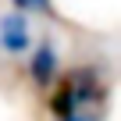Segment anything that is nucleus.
Here are the masks:
<instances>
[{"mask_svg":"<svg viewBox=\"0 0 121 121\" xmlns=\"http://www.w3.org/2000/svg\"><path fill=\"white\" fill-rule=\"evenodd\" d=\"M32 46H36L32 18L22 11H4L0 14V53L4 57H29Z\"/></svg>","mask_w":121,"mask_h":121,"instance_id":"nucleus-1","label":"nucleus"},{"mask_svg":"<svg viewBox=\"0 0 121 121\" xmlns=\"http://www.w3.org/2000/svg\"><path fill=\"white\" fill-rule=\"evenodd\" d=\"M50 7H53V0H14V11H22V14H50Z\"/></svg>","mask_w":121,"mask_h":121,"instance_id":"nucleus-4","label":"nucleus"},{"mask_svg":"<svg viewBox=\"0 0 121 121\" xmlns=\"http://www.w3.org/2000/svg\"><path fill=\"white\" fill-rule=\"evenodd\" d=\"M64 121H96V117H93V114H82V110H78V114H71V117H64Z\"/></svg>","mask_w":121,"mask_h":121,"instance_id":"nucleus-5","label":"nucleus"},{"mask_svg":"<svg viewBox=\"0 0 121 121\" xmlns=\"http://www.w3.org/2000/svg\"><path fill=\"white\" fill-rule=\"evenodd\" d=\"M57 68H60V53H57L53 39H39L29 50V78H32V86L36 89H46L53 78H60Z\"/></svg>","mask_w":121,"mask_h":121,"instance_id":"nucleus-2","label":"nucleus"},{"mask_svg":"<svg viewBox=\"0 0 121 121\" xmlns=\"http://www.w3.org/2000/svg\"><path fill=\"white\" fill-rule=\"evenodd\" d=\"M50 110H53V117H57V121H64V117L78 114L75 89H71V78H68V75H64V78H57V89H53V96H50Z\"/></svg>","mask_w":121,"mask_h":121,"instance_id":"nucleus-3","label":"nucleus"}]
</instances>
